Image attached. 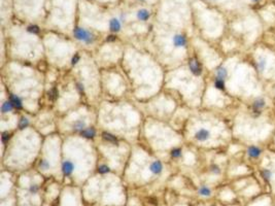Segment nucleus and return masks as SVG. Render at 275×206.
<instances>
[{"instance_id":"f257e3e1","label":"nucleus","mask_w":275,"mask_h":206,"mask_svg":"<svg viewBox=\"0 0 275 206\" xmlns=\"http://www.w3.org/2000/svg\"><path fill=\"white\" fill-rule=\"evenodd\" d=\"M73 35H74L76 39H78L85 43H88V45H91L95 40V35L92 32H90L89 30H86L83 28H80V27H76L73 30Z\"/></svg>"},{"instance_id":"f03ea898","label":"nucleus","mask_w":275,"mask_h":206,"mask_svg":"<svg viewBox=\"0 0 275 206\" xmlns=\"http://www.w3.org/2000/svg\"><path fill=\"white\" fill-rule=\"evenodd\" d=\"M266 107V100L263 97H257L254 100L253 105H251V113L254 117H259L262 114L264 108Z\"/></svg>"},{"instance_id":"7ed1b4c3","label":"nucleus","mask_w":275,"mask_h":206,"mask_svg":"<svg viewBox=\"0 0 275 206\" xmlns=\"http://www.w3.org/2000/svg\"><path fill=\"white\" fill-rule=\"evenodd\" d=\"M194 137H195L196 140L200 141V142H204V141L208 140L210 138V132H209V130L202 128V129H199L198 131H196Z\"/></svg>"},{"instance_id":"20e7f679","label":"nucleus","mask_w":275,"mask_h":206,"mask_svg":"<svg viewBox=\"0 0 275 206\" xmlns=\"http://www.w3.org/2000/svg\"><path fill=\"white\" fill-rule=\"evenodd\" d=\"M173 46L175 48H184L187 46V38L183 34H175L172 38Z\"/></svg>"},{"instance_id":"39448f33","label":"nucleus","mask_w":275,"mask_h":206,"mask_svg":"<svg viewBox=\"0 0 275 206\" xmlns=\"http://www.w3.org/2000/svg\"><path fill=\"white\" fill-rule=\"evenodd\" d=\"M189 67H190V70L192 71V73L195 74V75H197V76L202 73V67H201L200 63L198 62V60H196V59L190 60Z\"/></svg>"},{"instance_id":"423d86ee","label":"nucleus","mask_w":275,"mask_h":206,"mask_svg":"<svg viewBox=\"0 0 275 206\" xmlns=\"http://www.w3.org/2000/svg\"><path fill=\"white\" fill-rule=\"evenodd\" d=\"M247 156L251 159H258L261 157V155L263 153V150L260 146H250L247 148Z\"/></svg>"},{"instance_id":"0eeeda50","label":"nucleus","mask_w":275,"mask_h":206,"mask_svg":"<svg viewBox=\"0 0 275 206\" xmlns=\"http://www.w3.org/2000/svg\"><path fill=\"white\" fill-rule=\"evenodd\" d=\"M109 29L111 32H120L121 29H122V22H121V20L118 19V18H112L110 19L109 21Z\"/></svg>"},{"instance_id":"6e6552de","label":"nucleus","mask_w":275,"mask_h":206,"mask_svg":"<svg viewBox=\"0 0 275 206\" xmlns=\"http://www.w3.org/2000/svg\"><path fill=\"white\" fill-rule=\"evenodd\" d=\"M73 170H74V165H73L72 162L66 161V162L63 163L62 172H63V174H64V175H66V176H69V175L72 174Z\"/></svg>"},{"instance_id":"1a4fd4ad","label":"nucleus","mask_w":275,"mask_h":206,"mask_svg":"<svg viewBox=\"0 0 275 206\" xmlns=\"http://www.w3.org/2000/svg\"><path fill=\"white\" fill-rule=\"evenodd\" d=\"M136 16H137V19H138L139 21L145 22V21H147V20L149 19L150 12H149V11H147V9H145V8H141V9H139V11L137 12Z\"/></svg>"},{"instance_id":"9d476101","label":"nucleus","mask_w":275,"mask_h":206,"mask_svg":"<svg viewBox=\"0 0 275 206\" xmlns=\"http://www.w3.org/2000/svg\"><path fill=\"white\" fill-rule=\"evenodd\" d=\"M149 170L155 174H160L161 172L163 171V165L159 161L153 162V163L149 165Z\"/></svg>"},{"instance_id":"9b49d317","label":"nucleus","mask_w":275,"mask_h":206,"mask_svg":"<svg viewBox=\"0 0 275 206\" xmlns=\"http://www.w3.org/2000/svg\"><path fill=\"white\" fill-rule=\"evenodd\" d=\"M216 74L217 79H223V80L226 79L227 77H228V75H229V74H228L227 68H226V67H224V66L217 67L216 70Z\"/></svg>"},{"instance_id":"f8f14e48","label":"nucleus","mask_w":275,"mask_h":206,"mask_svg":"<svg viewBox=\"0 0 275 206\" xmlns=\"http://www.w3.org/2000/svg\"><path fill=\"white\" fill-rule=\"evenodd\" d=\"M86 122L85 121H82V120H78L75 121L74 123L72 124V128L74 129L75 131H83L86 129Z\"/></svg>"},{"instance_id":"ddd939ff","label":"nucleus","mask_w":275,"mask_h":206,"mask_svg":"<svg viewBox=\"0 0 275 206\" xmlns=\"http://www.w3.org/2000/svg\"><path fill=\"white\" fill-rule=\"evenodd\" d=\"M9 101L12 102V104L13 105L15 108H18V109L22 108V100L20 99V97H18L17 95H12Z\"/></svg>"},{"instance_id":"4468645a","label":"nucleus","mask_w":275,"mask_h":206,"mask_svg":"<svg viewBox=\"0 0 275 206\" xmlns=\"http://www.w3.org/2000/svg\"><path fill=\"white\" fill-rule=\"evenodd\" d=\"M267 66V60L266 58H264V57H261V58L258 60V63H257V69L259 70L260 72H263L265 68H266Z\"/></svg>"},{"instance_id":"2eb2a0df","label":"nucleus","mask_w":275,"mask_h":206,"mask_svg":"<svg viewBox=\"0 0 275 206\" xmlns=\"http://www.w3.org/2000/svg\"><path fill=\"white\" fill-rule=\"evenodd\" d=\"M80 133L86 138H93L95 136V130H94L93 128H86L85 130L80 131Z\"/></svg>"},{"instance_id":"dca6fc26","label":"nucleus","mask_w":275,"mask_h":206,"mask_svg":"<svg viewBox=\"0 0 275 206\" xmlns=\"http://www.w3.org/2000/svg\"><path fill=\"white\" fill-rule=\"evenodd\" d=\"M15 107H13V105L12 104L11 101H6V102L2 103V106H1V111L2 113H9V111H12Z\"/></svg>"},{"instance_id":"f3484780","label":"nucleus","mask_w":275,"mask_h":206,"mask_svg":"<svg viewBox=\"0 0 275 206\" xmlns=\"http://www.w3.org/2000/svg\"><path fill=\"white\" fill-rule=\"evenodd\" d=\"M261 175H262V177L266 181H269L271 178H272L273 173H272V171H271V170L266 169V168H265V169H263L262 171H261Z\"/></svg>"},{"instance_id":"a211bd4d","label":"nucleus","mask_w":275,"mask_h":206,"mask_svg":"<svg viewBox=\"0 0 275 206\" xmlns=\"http://www.w3.org/2000/svg\"><path fill=\"white\" fill-rule=\"evenodd\" d=\"M198 192H199V194L201 196H204V197H208V196L211 195V190L208 187H206V185H202Z\"/></svg>"},{"instance_id":"6ab92c4d","label":"nucleus","mask_w":275,"mask_h":206,"mask_svg":"<svg viewBox=\"0 0 275 206\" xmlns=\"http://www.w3.org/2000/svg\"><path fill=\"white\" fill-rule=\"evenodd\" d=\"M214 87H216L217 90H220V91L225 90V80L216 77V79H214Z\"/></svg>"},{"instance_id":"aec40b11","label":"nucleus","mask_w":275,"mask_h":206,"mask_svg":"<svg viewBox=\"0 0 275 206\" xmlns=\"http://www.w3.org/2000/svg\"><path fill=\"white\" fill-rule=\"evenodd\" d=\"M103 138H104L106 141H109V142H111V143H116V136H113V135L109 134V133H103Z\"/></svg>"},{"instance_id":"412c9836","label":"nucleus","mask_w":275,"mask_h":206,"mask_svg":"<svg viewBox=\"0 0 275 206\" xmlns=\"http://www.w3.org/2000/svg\"><path fill=\"white\" fill-rule=\"evenodd\" d=\"M27 31H28L29 33H32V34H37V33L39 32V28H38V26L31 25L27 28Z\"/></svg>"},{"instance_id":"4be33fe9","label":"nucleus","mask_w":275,"mask_h":206,"mask_svg":"<svg viewBox=\"0 0 275 206\" xmlns=\"http://www.w3.org/2000/svg\"><path fill=\"white\" fill-rule=\"evenodd\" d=\"M39 167L40 169H43V170H46L50 168V163L46 160H42L39 162Z\"/></svg>"},{"instance_id":"5701e85b","label":"nucleus","mask_w":275,"mask_h":206,"mask_svg":"<svg viewBox=\"0 0 275 206\" xmlns=\"http://www.w3.org/2000/svg\"><path fill=\"white\" fill-rule=\"evenodd\" d=\"M171 156L173 158H179L182 156V151H180L179 148H174V150H172V151H171Z\"/></svg>"},{"instance_id":"b1692460","label":"nucleus","mask_w":275,"mask_h":206,"mask_svg":"<svg viewBox=\"0 0 275 206\" xmlns=\"http://www.w3.org/2000/svg\"><path fill=\"white\" fill-rule=\"evenodd\" d=\"M210 171L212 172V173H214V174H220V167L217 166L216 164H213V165H211V166H210Z\"/></svg>"},{"instance_id":"393cba45","label":"nucleus","mask_w":275,"mask_h":206,"mask_svg":"<svg viewBox=\"0 0 275 206\" xmlns=\"http://www.w3.org/2000/svg\"><path fill=\"white\" fill-rule=\"evenodd\" d=\"M28 124H29V121L27 120L26 117H22L21 121H20V125H19V127L21 128V129H23V128H25V127L28 126Z\"/></svg>"},{"instance_id":"a878e982","label":"nucleus","mask_w":275,"mask_h":206,"mask_svg":"<svg viewBox=\"0 0 275 206\" xmlns=\"http://www.w3.org/2000/svg\"><path fill=\"white\" fill-rule=\"evenodd\" d=\"M98 171L100 172V173H102V174L107 173V172H109V167L106 166V165H101V166H99Z\"/></svg>"},{"instance_id":"bb28decb","label":"nucleus","mask_w":275,"mask_h":206,"mask_svg":"<svg viewBox=\"0 0 275 206\" xmlns=\"http://www.w3.org/2000/svg\"><path fill=\"white\" fill-rule=\"evenodd\" d=\"M57 95H58V93H57V90H56V89H52V90L49 92V97L51 98L52 100L56 99Z\"/></svg>"},{"instance_id":"cd10ccee","label":"nucleus","mask_w":275,"mask_h":206,"mask_svg":"<svg viewBox=\"0 0 275 206\" xmlns=\"http://www.w3.org/2000/svg\"><path fill=\"white\" fill-rule=\"evenodd\" d=\"M39 190V187L37 184H32L31 187H30V192H31L32 194H36Z\"/></svg>"},{"instance_id":"c85d7f7f","label":"nucleus","mask_w":275,"mask_h":206,"mask_svg":"<svg viewBox=\"0 0 275 206\" xmlns=\"http://www.w3.org/2000/svg\"><path fill=\"white\" fill-rule=\"evenodd\" d=\"M79 61V56L78 55H74L73 56V58H72V60H71V63L73 64V65H74V64H76Z\"/></svg>"},{"instance_id":"c756f323","label":"nucleus","mask_w":275,"mask_h":206,"mask_svg":"<svg viewBox=\"0 0 275 206\" xmlns=\"http://www.w3.org/2000/svg\"><path fill=\"white\" fill-rule=\"evenodd\" d=\"M9 138V134L8 133H3L2 134V140L3 141H6Z\"/></svg>"},{"instance_id":"7c9ffc66","label":"nucleus","mask_w":275,"mask_h":206,"mask_svg":"<svg viewBox=\"0 0 275 206\" xmlns=\"http://www.w3.org/2000/svg\"><path fill=\"white\" fill-rule=\"evenodd\" d=\"M76 86H78L76 88H78V90L79 91L80 93H83V91H85V90H83V86L82 85V84H78V85H76Z\"/></svg>"},{"instance_id":"2f4dec72","label":"nucleus","mask_w":275,"mask_h":206,"mask_svg":"<svg viewBox=\"0 0 275 206\" xmlns=\"http://www.w3.org/2000/svg\"><path fill=\"white\" fill-rule=\"evenodd\" d=\"M107 41H113V40H116V36L113 35H109L108 37H107Z\"/></svg>"},{"instance_id":"473e14b6","label":"nucleus","mask_w":275,"mask_h":206,"mask_svg":"<svg viewBox=\"0 0 275 206\" xmlns=\"http://www.w3.org/2000/svg\"><path fill=\"white\" fill-rule=\"evenodd\" d=\"M120 20H121V22L125 21V15H124V13H122V15L120 16Z\"/></svg>"},{"instance_id":"72a5a7b5","label":"nucleus","mask_w":275,"mask_h":206,"mask_svg":"<svg viewBox=\"0 0 275 206\" xmlns=\"http://www.w3.org/2000/svg\"><path fill=\"white\" fill-rule=\"evenodd\" d=\"M253 1H254V2H259L260 0H253Z\"/></svg>"}]
</instances>
